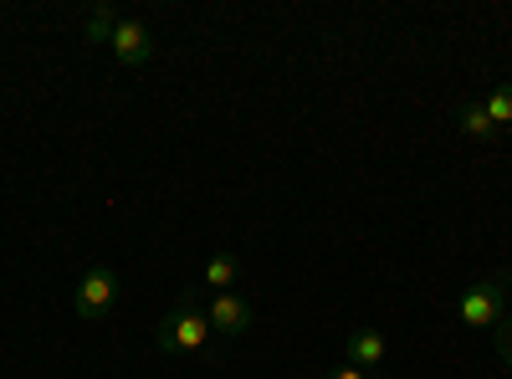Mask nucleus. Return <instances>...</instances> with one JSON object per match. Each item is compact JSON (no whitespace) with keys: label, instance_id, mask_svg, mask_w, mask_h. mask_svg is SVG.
<instances>
[{"label":"nucleus","instance_id":"11","mask_svg":"<svg viewBox=\"0 0 512 379\" xmlns=\"http://www.w3.org/2000/svg\"><path fill=\"white\" fill-rule=\"evenodd\" d=\"M492 344H497V359H502V369H512V318H502V323L492 328Z\"/></svg>","mask_w":512,"mask_h":379},{"label":"nucleus","instance_id":"9","mask_svg":"<svg viewBox=\"0 0 512 379\" xmlns=\"http://www.w3.org/2000/svg\"><path fill=\"white\" fill-rule=\"evenodd\" d=\"M482 113L497 123V129H512V82H497V88L482 98Z\"/></svg>","mask_w":512,"mask_h":379},{"label":"nucleus","instance_id":"3","mask_svg":"<svg viewBox=\"0 0 512 379\" xmlns=\"http://www.w3.org/2000/svg\"><path fill=\"white\" fill-rule=\"evenodd\" d=\"M461 323L466 328H497L502 318H507V282H497V277H482V282H472L461 292Z\"/></svg>","mask_w":512,"mask_h":379},{"label":"nucleus","instance_id":"10","mask_svg":"<svg viewBox=\"0 0 512 379\" xmlns=\"http://www.w3.org/2000/svg\"><path fill=\"white\" fill-rule=\"evenodd\" d=\"M118 16H123V11H113V6H93V11H88V26H82V31H88L93 47H108V41H113Z\"/></svg>","mask_w":512,"mask_h":379},{"label":"nucleus","instance_id":"2","mask_svg":"<svg viewBox=\"0 0 512 379\" xmlns=\"http://www.w3.org/2000/svg\"><path fill=\"white\" fill-rule=\"evenodd\" d=\"M118 303V272L108 262H93L88 272H82V282L72 287V313L82 323H103Z\"/></svg>","mask_w":512,"mask_h":379},{"label":"nucleus","instance_id":"8","mask_svg":"<svg viewBox=\"0 0 512 379\" xmlns=\"http://www.w3.org/2000/svg\"><path fill=\"white\" fill-rule=\"evenodd\" d=\"M456 123H461V134L466 139H477V144H492L502 129H497V123L482 113V103H461V113H456Z\"/></svg>","mask_w":512,"mask_h":379},{"label":"nucleus","instance_id":"4","mask_svg":"<svg viewBox=\"0 0 512 379\" xmlns=\"http://www.w3.org/2000/svg\"><path fill=\"white\" fill-rule=\"evenodd\" d=\"M205 318H210V333H221V339H241V333L256 323V303L246 298V292H210Z\"/></svg>","mask_w":512,"mask_h":379},{"label":"nucleus","instance_id":"13","mask_svg":"<svg viewBox=\"0 0 512 379\" xmlns=\"http://www.w3.org/2000/svg\"><path fill=\"white\" fill-rule=\"evenodd\" d=\"M507 318H512V287H507Z\"/></svg>","mask_w":512,"mask_h":379},{"label":"nucleus","instance_id":"1","mask_svg":"<svg viewBox=\"0 0 512 379\" xmlns=\"http://www.w3.org/2000/svg\"><path fill=\"white\" fill-rule=\"evenodd\" d=\"M210 339H216V333H210V318H205V308L190 298V292H185V298L169 308V313L159 318V328H154L159 354H175V359H195V354H205Z\"/></svg>","mask_w":512,"mask_h":379},{"label":"nucleus","instance_id":"7","mask_svg":"<svg viewBox=\"0 0 512 379\" xmlns=\"http://www.w3.org/2000/svg\"><path fill=\"white\" fill-rule=\"evenodd\" d=\"M200 277H205L210 292H236V282H241V257H236V251H216V257L205 262Z\"/></svg>","mask_w":512,"mask_h":379},{"label":"nucleus","instance_id":"12","mask_svg":"<svg viewBox=\"0 0 512 379\" xmlns=\"http://www.w3.org/2000/svg\"><path fill=\"white\" fill-rule=\"evenodd\" d=\"M323 379H369L364 369H354V364H338V369H328Z\"/></svg>","mask_w":512,"mask_h":379},{"label":"nucleus","instance_id":"6","mask_svg":"<svg viewBox=\"0 0 512 379\" xmlns=\"http://www.w3.org/2000/svg\"><path fill=\"white\" fill-rule=\"evenodd\" d=\"M344 354H349V364L354 369H379L384 359H390V339H384V333L379 328H354L349 333V344H344Z\"/></svg>","mask_w":512,"mask_h":379},{"label":"nucleus","instance_id":"5","mask_svg":"<svg viewBox=\"0 0 512 379\" xmlns=\"http://www.w3.org/2000/svg\"><path fill=\"white\" fill-rule=\"evenodd\" d=\"M108 52L118 57V67H144V62L154 57V36H149V26H144V21H134V16H118Z\"/></svg>","mask_w":512,"mask_h":379}]
</instances>
